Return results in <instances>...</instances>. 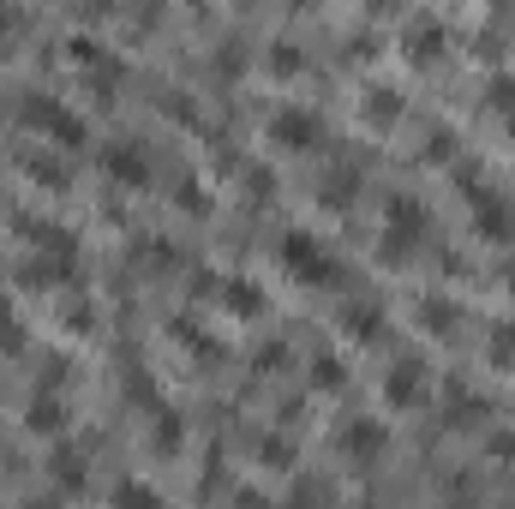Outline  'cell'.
Returning <instances> with one entry per match:
<instances>
[{"mask_svg": "<svg viewBox=\"0 0 515 509\" xmlns=\"http://www.w3.org/2000/svg\"><path fill=\"white\" fill-rule=\"evenodd\" d=\"M390 396H396V402H420V366H414V360L390 372Z\"/></svg>", "mask_w": 515, "mask_h": 509, "instance_id": "obj_2", "label": "cell"}, {"mask_svg": "<svg viewBox=\"0 0 515 509\" xmlns=\"http://www.w3.org/2000/svg\"><path fill=\"white\" fill-rule=\"evenodd\" d=\"M312 138H318V120H312V114H282V120H276V144L300 150V144H312Z\"/></svg>", "mask_w": 515, "mask_h": 509, "instance_id": "obj_1", "label": "cell"}]
</instances>
